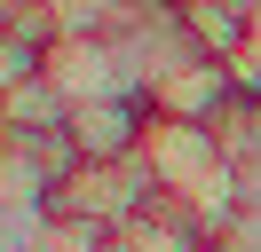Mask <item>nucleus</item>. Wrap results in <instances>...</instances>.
I'll use <instances>...</instances> for the list:
<instances>
[{"label": "nucleus", "mask_w": 261, "mask_h": 252, "mask_svg": "<svg viewBox=\"0 0 261 252\" xmlns=\"http://www.w3.org/2000/svg\"><path fill=\"white\" fill-rule=\"evenodd\" d=\"M229 94H238V71H229L222 55H190L174 79H159V87H150V110H159V118H190V126H214Z\"/></svg>", "instance_id": "7ed1b4c3"}, {"label": "nucleus", "mask_w": 261, "mask_h": 252, "mask_svg": "<svg viewBox=\"0 0 261 252\" xmlns=\"http://www.w3.org/2000/svg\"><path fill=\"white\" fill-rule=\"evenodd\" d=\"M48 87L64 94L71 110L80 103H111V94H143L127 71V55H119L103 32H64V40L48 47Z\"/></svg>", "instance_id": "f257e3e1"}, {"label": "nucleus", "mask_w": 261, "mask_h": 252, "mask_svg": "<svg viewBox=\"0 0 261 252\" xmlns=\"http://www.w3.org/2000/svg\"><path fill=\"white\" fill-rule=\"evenodd\" d=\"M150 118H159L150 94H111V103H80L64 118V134H71V150H80V166H119V158L143 150Z\"/></svg>", "instance_id": "f03ea898"}]
</instances>
